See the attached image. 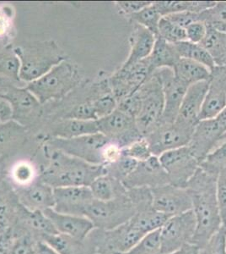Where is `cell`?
<instances>
[{"instance_id":"obj_1","label":"cell","mask_w":226,"mask_h":254,"mask_svg":"<svg viewBox=\"0 0 226 254\" xmlns=\"http://www.w3.org/2000/svg\"><path fill=\"white\" fill-rule=\"evenodd\" d=\"M218 176L198 168L186 186L197 226L192 244L202 249L222 226L217 199Z\"/></svg>"},{"instance_id":"obj_2","label":"cell","mask_w":226,"mask_h":254,"mask_svg":"<svg viewBox=\"0 0 226 254\" xmlns=\"http://www.w3.org/2000/svg\"><path fill=\"white\" fill-rule=\"evenodd\" d=\"M50 164L43 171L42 181L52 188L90 187L99 176L106 175V166L69 156L60 151L50 149Z\"/></svg>"},{"instance_id":"obj_3","label":"cell","mask_w":226,"mask_h":254,"mask_svg":"<svg viewBox=\"0 0 226 254\" xmlns=\"http://www.w3.org/2000/svg\"><path fill=\"white\" fill-rule=\"evenodd\" d=\"M20 60V81L32 82L65 61L58 47L53 42H43L14 49Z\"/></svg>"},{"instance_id":"obj_4","label":"cell","mask_w":226,"mask_h":254,"mask_svg":"<svg viewBox=\"0 0 226 254\" xmlns=\"http://www.w3.org/2000/svg\"><path fill=\"white\" fill-rule=\"evenodd\" d=\"M77 83V71L71 64L63 61L40 78L29 82L26 88L43 104L63 98Z\"/></svg>"},{"instance_id":"obj_5","label":"cell","mask_w":226,"mask_h":254,"mask_svg":"<svg viewBox=\"0 0 226 254\" xmlns=\"http://www.w3.org/2000/svg\"><path fill=\"white\" fill-rule=\"evenodd\" d=\"M136 214V208L127 190L108 202L93 199L87 205L84 216L91 220L95 227L106 231L125 224Z\"/></svg>"},{"instance_id":"obj_6","label":"cell","mask_w":226,"mask_h":254,"mask_svg":"<svg viewBox=\"0 0 226 254\" xmlns=\"http://www.w3.org/2000/svg\"><path fill=\"white\" fill-rule=\"evenodd\" d=\"M140 98V110L135 118L137 129L146 136L160 124L165 108L163 90L153 73L137 91Z\"/></svg>"},{"instance_id":"obj_7","label":"cell","mask_w":226,"mask_h":254,"mask_svg":"<svg viewBox=\"0 0 226 254\" xmlns=\"http://www.w3.org/2000/svg\"><path fill=\"white\" fill-rule=\"evenodd\" d=\"M195 125L177 118L172 123H160L155 130L144 136L148 141L152 155L160 157L168 151L188 145Z\"/></svg>"},{"instance_id":"obj_8","label":"cell","mask_w":226,"mask_h":254,"mask_svg":"<svg viewBox=\"0 0 226 254\" xmlns=\"http://www.w3.org/2000/svg\"><path fill=\"white\" fill-rule=\"evenodd\" d=\"M109 141L103 134L98 132L75 138L52 137L49 140L48 147L93 165H103L101 153Z\"/></svg>"},{"instance_id":"obj_9","label":"cell","mask_w":226,"mask_h":254,"mask_svg":"<svg viewBox=\"0 0 226 254\" xmlns=\"http://www.w3.org/2000/svg\"><path fill=\"white\" fill-rule=\"evenodd\" d=\"M196 226L197 221L192 209L170 217L160 228V254H172L185 244L192 243Z\"/></svg>"},{"instance_id":"obj_10","label":"cell","mask_w":226,"mask_h":254,"mask_svg":"<svg viewBox=\"0 0 226 254\" xmlns=\"http://www.w3.org/2000/svg\"><path fill=\"white\" fill-rule=\"evenodd\" d=\"M153 73L147 59L127 66L122 64L108 79L112 94L118 104L136 93Z\"/></svg>"},{"instance_id":"obj_11","label":"cell","mask_w":226,"mask_h":254,"mask_svg":"<svg viewBox=\"0 0 226 254\" xmlns=\"http://www.w3.org/2000/svg\"><path fill=\"white\" fill-rule=\"evenodd\" d=\"M159 159L168 176L170 184L181 188H186L200 165L187 146L166 152Z\"/></svg>"},{"instance_id":"obj_12","label":"cell","mask_w":226,"mask_h":254,"mask_svg":"<svg viewBox=\"0 0 226 254\" xmlns=\"http://www.w3.org/2000/svg\"><path fill=\"white\" fill-rule=\"evenodd\" d=\"M99 132L122 148L143 137L137 129L135 119L117 108L109 116L96 121Z\"/></svg>"},{"instance_id":"obj_13","label":"cell","mask_w":226,"mask_h":254,"mask_svg":"<svg viewBox=\"0 0 226 254\" xmlns=\"http://www.w3.org/2000/svg\"><path fill=\"white\" fill-rule=\"evenodd\" d=\"M163 90L165 108L160 123L174 122L179 115L181 105L188 86L175 76L173 69L162 68L154 71Z\"/></svg>"},{"instance_id":"obj_14","label":"cell","mask_w":226,"mask_h":254,"mask_svg":"<svg viewBox=\"0 0 226 254\" xmlns=\"http://www.w3.org/2000/svg\"><path fill=\"white\" fill-rule=\"evenodd\" d=\"M150 189L153 208L158 212L172 217L192 209V199L186 188L167 184Z\"/></svg>"},{"instance_id":"obj_15","label":"cell","mask_w":226,"mask_h":254,"mask_svg":"<svg viewBox=\"0 0 226 254\" xmlns=\"http://www.w3.org/2000/svg\"><path fill=\"white\" fill-rule=\"evenodd\" d=\"M225 134L216 119L203 120L198 122L187 147L199 164L211 151L223 141Z\"/></svg>"},{"instance_id":"obj_16","label":"cell","mask_w":226,"mask_h":254,"mask_svg":"<svg viewBox=\"0 0 226 254\" xmlns=\"http://www.w3.org/2000/svg\"><path fill=\"white\" fill-rule=\"evenodd\" d=\"M122 184L127 190H129L137 188H157L170 184V181L160 164L159 157L152 155L145 161L138 162L135 171Z\"/></svg>"},{"instance_id":"obj_17","label":"cell","mask_w":226,"mask_h":254,"mask_svg":"<svg viewBox=\"0 0 226 254\" xmlns=\"http://www.w3.org/2000/svg\"><path fill=\"white\" fill-rule=\"evenodd\" d=\"M226 106V67L211 70L209 89L199 115V122L217 117Z\"/></svg>"},{"instance_id":"obj_18","label":"cell","mask_w":226,"mask_h":254,"mask_svg":"<svg viewBox=\"0 0 226 254\" xmlns=\"http://www.w3.org/2000/svg\"><path fill=\"white\" fill-rule=\"evenodd\" d=\"M53 209L61 214L84 216L87 205L94 199L89 187H63L53 188Z\"/></svg>"},{"instance_id":"obj_19","label":"cell","mask_w":226,"mask_h":254,"mask_svg":"<svg viewBox=\"0 0 226 254\" xmlns=\"http://www.w3.org/2000/svg\"><path fill=\"white\" fill-rule=\"evenodd\" d=\"M0 96L11 105L12 120L23 127L39 116L42 104L26 88L10 87L3 95Z\"/></svg>"},{"instance_id":"obj_20","label":"cell","mask_w":226,"mask_h":254,"mask_svg":"<svg viewBox=\"0 0 226 254\" xmlns=\"http://www.w3.org/2000/svg\"><path fill=\"white\" fill-rule=\"evenodd\" d=\"M51 220L59 234L65 235L76 241H83L95 226L86 217L61 214L53 208L43 211Z\"/></svg>"},{"instance_id":"obj_21","label":"cell","mask_w":226,"mask_h":254,"mask_svg":"<svg viewBox=\"0 0 226 254\" xmlns=\"http://www.w3.org/2000/svg\"><path fill=\"white\" fill-rule=\"evenodd\" d=\"M19 199L29 211H44L55 205L53 188L42 180L24 187L19 192Z\"/></svg>"},{"instance_id":"obj_22","label":"cell","mask_w":226,"mask_h":254,"mask_svg":"<svg viewBox=\"0 0 226 254\" xmlns=\"http://www.w3.org/2000/svg\"><path fill=\"white\" fill-rule=\"evenodd\" d=\"M209 81L190 85L184 95L178 118L192 125L198 124L204 98L209 89Z\"/></svg>"},{"instance_id":"obj_23","label":"cell","mask_w":226,"mask_h":254,"mask_svg":"<svg viewBox=\"0 0 226 254\" xmlns=\"http://www.w3.org/2000/svg\"><path fill=\"white\" fill-rule=\"evenodd\" d=\"M145 237L140 231L134 227L129 221L117 228L106 231V247L116 254H124Z\"/></svg>"},{"instance_id":"obj_24","label":"cell","mask_w":226,"mask_h":254,"mask_svg":"<svg viewBox=\"0 0 226 254\" xmlns=\"http://www.w3.org/2000/svg\"><path fill=\"white\" fill-rule=\"evenodd\" d=\"M133 32L129 38L130 51L123 65H130L148 58L155 46L156 36L143 26L133 24Z\"/></svg>"},{"instance_id":"obj_25","label":"cell","mask_w":226,"mask_h":254,"mask_svg":"<svg viewBox=\"0 0 226 254\" xmlns=\"http://www.w3.org/2000/svg\"><path fill=\"white\" fill-rule=\"evenodd\" d=\"M172 69L175 76L188 87L200 81H209L211 75L209 68L187 59L181 58Z\"/></svg>"},{"instance_id":"obj_26","label":"cell","mask_w":226,"mask_h":254,"mask_svg":"<svg viewBox=\"0 0 226 254\" xmlns=\"http://www.w3.org/2000/svg\"><path fill=\"white\" fill-rule=\"evenodd\" d=\"M180 59L174 44H170L160 37H156L155 46L147 61L154 72L162 68L173 69Z\"/></svg>"},{"instance_id":"obj_27","label":"cell","mask_w":226,"mask_h":254,"mask_svg":"<svg viewBox=\"0 0 226 254\" xmlns=\"http://www.w3.org/2000/svg\"><path fill=\"white\" fill-rule=\"evenodd\" d=\"M99 132L96 121H82L77 119H66L57 125L52 136L59 138H75Z\"/></svg>"},{"instance_id":"obj_28","label":"cell","mask_w":226,"mask_h":254,"mask_svg":"<svg viewBox=\"0 0 226 254\" xmlns=\"http://www.w3.org/2000/svg\"><path fill=\"white\" fill-rule=\"evenodd\" d=\"M169 218L168 215L158 212L153 207H149L137 211L129 222L146 236L152 231L161 228Z\"/></svg>"},{"instance_id":"obj_29","label":"cell","mask_w":226,"mask_h":254,"mask_svg":"<svg viewBox=\"0 0 226 254\" xmlns=\"http://www.w3.org/2000/svg\"><path fill=\"white\" fill-rule=\"evenodd\" d=\"M215 1H155L153 4L164 17L179 12H193L200 14L215 5Z\"/></svg>"},{"instance_id":"obj_30","label":"cell","mask_w":226,"mask_h":254,"mask_svg":"<svg viewBox=\"0 0 226 254\" xmlns=\"http://www.w3.org/2000/svg\"><path fill=\"white\" fill-rule=\"evenodd\" d=\"M89 188L94 199L102 202L114 199L116 196L124 193L127 190L122 182L116 181L107 174L97 177Z\"/></svg>"},{"instance_id":"obj_31","label":"cell","mask_w":226,"mask_h":254,"mask_svg":"<svg viewBox=\"0 0 226 254\" xmlns=\"http://www.w3.org/2000/svg\"><path fill=\"white\" fill-rule=\"evenodd\" d=\"M200 44L212 57L215 66L226 67V33L208 26L206 37Z\"/></svg>"},{"instance_id":"obj_32","label":"cell","mask_w":226,"mask_h":254,"mask_svg":"<svg viewBox=\"0 0 226 254\" xmlns=\"http://www.w3.org/2000/svg\"><path fill=\"white\" fill-rule=\"evenodd\" d=\"M180 58L187 59L203 64L210 70L215 67V62L209 52L201 44H192L188 41H182L174 44Z\"/></svg>"},{"instance_id":"obj_33","label":"cell","mask_w":226,"mask_h":254,"mask_svg":"<svg viewBox=\"0 0 226 254\" xmlns=\"http://www.w3.org/2000/svg\"><path fill=\"white\" fill-rule=\"evenodd\" d=\"M198 20L209 27L226 33V1H218L213 7L200 13Z\"/></svg>"},{"instance_id":"obj_34","label":"cell","mask_w":226,"mask_h":254,"mask_svg":"<svg viewBox=\"0 0 226 254\" xmlns=\"http://www.w3.org/2000/svg\"><path fill=\"white\" fill-rule=\"evenodd\" d=\"M199 167L215 176L226 170V138L205 157Z\"/></svg>"},{"instance_id":"obj_35","label":"cell","mask_w":226,"mask_h":254,"mask_svg":"<svg viewBox=\"0 0 226 254\" xmlns=\"http://www.w3.org/2000/svg\"><path fill=\"white\" fill-rule=\"evenodd\" d=\"M162 16L160 15L157 9L152 2L151 4L145 7L140 11L135 13L134 15H130L129 20L132 24H137L143 26L153 34L158 36V26L160 23V19Z\"/></svg>"},{"instance_id":"obj_36","label":"cell","mask_w":226,"mask_h":254,"mask_svg":"<svg viewBox=\"0 0 226 254\" xmlns=\"http://www.w3.org/2000/svg\"><path fill=\"white\" fill-rule=\"evenodd\" d=\"M20 60L14 50L0 53V78L20 81Z\"/></svg>"},{"instance_id":"obj_37","label":"cell","mask_w":226,"mask_h":254,"mask_svg":"<svg viewBox=\"0 0 226 254\" xmlns=\"http://www.w3.org/2000/svg\"><path fill=\"white\" fill-rule=\"evenodd\" d=\"M43 241L58 254H75L79 241L63 234L44 235Z\"/></svg>"},{"instance_id":"obj_38","label":"cell","mask_w":226,"mask_h":254,"mask_svg":"<svg viewBox=\"0 0 226 254\" xmlns=\"http://www.w3.org/2000/svg\"><path fill=\"white\" fill-rule=\"evenodd\" d=\"M157 37H160L170 44H178L186 40V30L172 23L166 17H162L158 26Z\"/></svg>"},{"instance_id":"obj_39","label":"cell","mask_w":226,"mask_h":254,"mask_svg":"<svg viewBox=\"0 0 226 254\" xmlns=\"http://www.w3.org/2000/svg\"><path fill=\"white\" fill-rule=\"evenodd\" d=\"M137 163L129 157L123 156L117 162L106 166V174L118 182H123L127 177L135 171Z\"/></svg>"},{"instance_id":"obj_40","label":"cell","mask_w":226,"mask_h":254,"mask_svg":"<svg viewBox=\"0 0 226 254\" xmlns=\"http://www.w3.org/2000/svg\"><path fill=\"white\" fill-rule=\"evenodd\" d=\"M25 132V127L13 120L0 123V149L22 138Z\"/></svg>"},{"instance_id":"obj_41","label":"cell","mask_w":226,"mask_h":254,"mask_svg":"<svg viewBox=\"0 0 226 254\" xmlns=\"http://www.w3.org/2000/svg\"><path fill=\"white\" fill-rule=\"evenodd\" d=\"M27 211L28 214L26 220L28 221L29 225L35 231L41 233V236L58 234L54 225L43 211Z\"/></svg>"},{"instance_id":"obj_42","label":"cell","mask_w":226,"mask_h":254,"mask_svg":"<svg viewBox=\"0 0 226 254\" xmlns=\"http://www.w3.org/2000/svg\"><path fill=\"white\" fill-rule=\"evenodd\" d=\"M160 229L152 231L124 254H160Z\"/></svg>"},{"instance_id":"obj_43","label":"cell","mask_w":226,"mask_h":254,"mask_svg":"<svg viewBox=\"0 0 226 254\" xmlns=\"http://www.w3.org/2000/svg\"><path fill=\"white\" fill-rule=\"evenodd\" d=\"M123 154L137 162L145 161L152 156L149 143L144 136L123 148Z\"/></svg>"},{"instance_id":"obj_44","label":"cell","mask_w":226,"mask_h":254,"mask_svg":"<svg viewBox=\"0 0 226 254\" xmlns=\"http://www.w3.org/2000/svg\"><path fill=\"white\" fill-rule=\"evenodd\" d=\"M93 105L96 119L99 120L109 116L117 110L118 101L112 93H107L93 100Z\"/></svg>"},{"instance_id":"obj_45","label":"cell","mask_w":226,"mask_h":254,"mask_svg":"<svg viewBox=\"0 0 226 254\" xmlns=\"http://www.w3.org/2000/svg\"><path fill=\"white\" fill-rule=\"evenodd\" d=\"M200 254H226V229L221 226L207 245L200 249Z\"/></svg>"},{"instance_id":"obj_46","label":"cell","mask_w":226,"mask_h":254,"mask_svg":"<svg viewBox=\"0 0 226 254\" xmlns=\"http://www.w3.org/2000/svg\"><path fill=\"white\" fill-rule=\"evenodd\" d=\"M34 168L27 162L22 161L15 165L12 170V178L22 187L30 185L34 179Z\"/></svg>"},{"instance_id":"obj_47","label":"cell","mask_w":226,"mask_h":254,"mask_svg":"<svg viewBox=\"0 0 226 254\" xmlns=\"http://www.w3.org/2000/svg\"><path fill=\"white\" fill-rule=\"evenodd\" d=\"M217 199L222 226L226 229V170L218 176Z\"/></svg>"},{"instance_id":"obj_48","label":"cell","mask_w":226,"mask_h":254,"mask_svg":"<svg viewBox=\"0 0 226 254\" xmlns=\"http://www.w3.org/2000/svg\"><path fill=\"white\" fill-rule=\"evenodd\" d=\"M186 41L192 44H200L206 37L208 26L202 21H196L189 25L186 29Z\"/></svg>"},{"instance_id":"obj_49","label":"cell","mask_w":226,"mask_h":254,"mask_svg":"<svg viewBox=\"0 0 226 254\" xmlns=\"http://www.w3.org/2000/svg\"><path fill=\"white\" fill-rule=\"evenodd\" d=\"M69 119H77L82 121H97L93 101L86 102L78 105L77 107L72 110Z\"/></svg>"},{"instance_id":"obj_50","label":"cell","mask_w":226,"mask_h":254,"mask_svg":"<svg viewBox=\"0 0 226 254\" xmlns=\"http://www.w3.org/2000/svg\"><path fill=\"white\" fill-rule=\"evenodd\" d=\"M151 1H118L116 2L118 10L122 15L129 17L151 4Z\"/></svg>"},{"instance_id":"obj_51","label":"cell","mask_w":226,"mask_h":254,"mask_svg":"<svg viewBox=\"0 0 226 254\" xmlns=\"http://www.w3.org/2000/svg\"><path fill=\"white\" fill-rule=\"evenodd\" d=\"M101 155L103 165H111L119 160L123 156V148L117 142L109 141L104 147Z\"/></svg>"},{"instance_id":"obj_52","label":"cell","mask_w":226,"mask_h":254,"mask_svg":"<svg viewBox=\"0 0 226 254\" xmlns=\"http://www.w3.org/2000/svg\"><path fill=\"white\" fill-rule=\"evenodd\" d=\"M198 15L193 12L183 11L179 13H175L172 15L164 16L167 20H169L172 23L176 24L178 26L186 29V27L196 21H198Z\"/></svg>"},{"instance_id":"obj_53","label":"cell","mask_w":226,"mask_h":254,"mask_svg":"<svg viewBox=\"0 0 226 254\" xmlns=\"http://www.w3.org/2000/svg\"><path fill=\"white\" fill-rule=\"evenodd\" d=\"M36 244L31 237H21L12 245L10 254H35Z\"/></svg>"},{"instance_id":"obj_54","label":"cell","mask_w":226,"mask_h":254,"mask_svg":"<svg viewBox=\"0 0 226 254\" xmlns=\"http://www.w3.org/2000/svg\"><path fill=\"white\" fill-rule=\"evenodd\" d=\"M13 11L9 5L0 6V36L8 32L11 26Z\"/></svg>"},{"instance_id":"obj_55","label":"cell","mask_w":226,"mask_h":254,"mask_svg":"<svg viewBox=\"0 0 226 254\" xmlns=\"http://www.w3.org/2000/svg\"><path fill=\"white\" fill-rule=\"evenodd\" d=\"M13 112H12L11 105L5 98L0 96V122H4L11 121Z\"/></svg>"},{"instance_id":"obj_56","label":"cell","mask_w":226,"mask_h":254,"mask_svg":"<svg viewBox=\"0 0 226 254\" xmlns=\"http://www.w3.org/2000/svg\"><path fill=\"white\" fill-rule=\"evenodd\" d=\"M169 254H200V249L198 246L188 243V244H185L180 249H178V251Z\"/></svg>"},{"instance_id":"obj_57","label":"cell","mask_w":226,"mask_h":254,"mask_svg":"<svg viewBox=\"0 0 226 254\" xmlns=\"http://www.w3.org/2000/svg\"><path fill=\"white\" fill-rule=\"evenodd\" d=\"M35 254H58L57 252L54 251L53 249L47 245L46 243L43 241L39 242L36 244V249H35Z\"/></svg>"},{"instance_id":"obj_58","label":"cell","mask_w":226,"mask_h":254,"mask_svg":"<svg viewBox=\"0 0 226 254\" xmlns=\"http://www.w3.org/2000/svg\"><path fill=\"white\" fill-rule=\"evenodd\" d=\"M216 120H217L218 122L220 123L221 127H222V129H223L225 133L226 132V106L223 110H222V112L219 115V116L216 117ZM225 135V134H224Z\"/></svg>"},{"instance_id":"obj_59","label":"cell","mask_w":226,"mask_h":254,"mask_svg":"<svg viewBox=\"0 0 226 254\" xmlns=\"http://www.w3.org/2000/svg\"><path fill=\"white\" fill-rule=\"evenodd\" d=\"M0 254H10V248L7 245L0 246Z\"/></svg>"},{"instance_id":"obj_60","label":"cell","mask_w":226,"mask_h":254,"mask_svg":"<svg viewBox=\"0 0 226 254\" xmlns=\"http://www.w3.org/2000/svg\"><path fill=\"white\" fill-rule=\"evenodd\" d=\"M225 138H226V133H225V135H224V136H223V140H224V139H225Z\"/></svg>"},{"instance_id":"obj_61","label":"cell","mask_w":226,"mask_h":254,"mask_svg":"<svg viewBox=\"0 0 226 254\" xmlns=\"http://www.w3.org/2000/svg\"><path fill=\"white\" fill-rule=\"evenodd\" d=\"M1 81H2V78H0V82H1Z\"/></svg>"},{"instance_id":"obj_62","label":"cell","mask_w":226,"mask_h":254,"mask_svg":"<svg viewBox=\"0 0 226 254\" xmlns=\"http://www.w3.org/2000/svg\"><path fill=\"white\" fill-rule=\"evenodd\" d=\"M0 123H1V122H0Z\"/></svg>"}]
</instances>
